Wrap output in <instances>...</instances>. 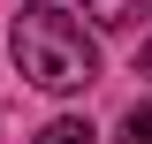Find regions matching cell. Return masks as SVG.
<instances>
[{
	"mask_svg": "<svg viewBox=\"0 0 152 144\" xmlns=\"http://www.w3.org/2000/svg\"><path fill=\"white\" fill-rule=\"evenodd\" d=\"M8 53H15V68L31 76L38 91H53V99L91 91V76H99V53H91V38H84V23H76L69 8H46V0L15 15Z\"/></svg>",
	"mask_w": 152,
	"mask_h": 144,
	"instance_id": "6da1fadb",
	"label": "cell"
},
{
	"mask_svg": "<svg viewBox=\"0 0 152 144\" xmlns=\"http://www.w3.org/2000/svg\"><path fill=\"white\" fill-rule=\"evenodd\" d=\"M84 15H91L99 31H129V23L145 15V0H84Z\"/></svg>",
	"mask_w": 152,
	"mask_h": 144,
	"instance_id": "7a4b0ae2",
	"label": "cell"
},
{
	"mask_svg": "<svg viewBox=\"0 0 152 144\" xmlns=\"http://www.w3.org/2000/svg\"><path fill=\"white\" fill-rule=\"evenodd\" d=\"M38 144H99V137H91V121L61 114V121H46V129H38Z\"/></svg>",
	"mask_w": 152,
	"mask_h": 144,
	"instance_id": "3957f363",
	"label": "cell"
},
{
	"mask_svg": "<svg viewBox=\"0 0 152 144\" xmlns=\"http://www.w3.org/2000/svg\"><path fill=\"white\" fill-rule=\"evenodd\" d=\"M114 144H152V106H129V121H122Z\"/></svg>",
	"mask_w": 152,
	"mask_h": 144,
	"instance_id": "277c9868",
	"label": "cell"
},
{
	"mask_svg": "<svg viewBox=\"0 0 152 144\" xmlns=\"http://www.w3.org/2000/svg\"><path fill=\"white\" fill-rule=\"evenodd\" d=\"M137 76H152V38H145V53H137Z\"/></svg>",
	"mask_w": 152,
	"mask_h": 144,
	"instance_id": "5b68a950",
	"label": "cell"
}]
</instances>
